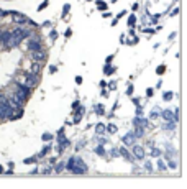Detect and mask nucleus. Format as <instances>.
Here are the masks:
<instances>
[{
    "instance_id": "obj_1",
    "label": "nucleus",
    "mask_w": 187,
    "mask_h": 189,
    "mask_svg": "<svg viewBox=\"0 0 187 189\" xmlns=\"http://www.w3.org/2000/svg\"><path fill=\"white\" fill-rule=\"evenodd\" d=\"M66 168L69 171L76 173V174H82V173H87V166H85V163L82 161L80 158H71L69 161L66 163Z\"/></svg>"
},
{
    "instance_id": "obj_2",
    "label": "nucleus",
    "mask_w": 187,
    "mask_h": 189,
    "mask_svg": "<svg viewBox=\"0 0 187 189\" xmlns=\"http://www.w3.org/2000/svg\"><path fill=\"white\" fill-rule=\"evenodd\" d=\"M13 108L10 107L7 97H0V119H10L13 115Z\"/></svg>"
},
{
    "instance_id": "obj_34",
    "label": "nucleus",
    "mask_w": 187,
    "mask_h": 189,
    "mask_svg": "<svg viewBox=\"0 0 187 189\" xmlns=\"http://www.w3.org/2000/svg\"><path fill=\"white\" fill-rule=\"evenodd\" d=\"M46 5H48V3H46V2H44V3H41V5H39V7H38V10H43V9H46Z\"/></svg>"
},
{
    "instance_id": "obj_36",
    "label": "nucleus",
    "mask_w": 187,
    "mask_h": 189,
    "mask_svg": "<svg viewBox=\"0 0 187 189\" xmlns=\"http://www.w3.org/2000/svg\"><path fill=\"white\" fill-rule=\"evenodd\" d=\"M71 35H72V31H71V30H67L66 33H64V36H66V38H69V36H71Z\"/></svg>"
},
{
    "instance_id": "obj_28",
    "label": "nucleus",
    "mask_w": 187,
    "mask_h": 189,
    "mask_svg": "<svg viewBox=\"0 0 187 189\" xmlns=\"http://www.w3.org/2000/svg\"><path fill=\"white\" fill-rule=\"evenodd\" d=\"M135 22H136V18H135V17H133V15H131V17L128 18V25H133V23H135Z\"/></svg>"
},
{
    "instance_id": "obj_11",
    "label": "nucleus",
    "mask_w": 187,
    "mask_h": 189,
    "mask_svg": "<svg viewBox=\"0 0 187 189\" xmlns=\"http://www.w3.org/2000/svg\"><path fill=\"white\" fill-rule=\"evenodd\" d=\"M123 143H127V145H133V143H135V135H133V133L125 135V136H123Z\"/></svg>"
},
{
    "instance_id": "obj_41",
    "label": "nucleus",
    "mask_w": 187,
    "mask_h": 189,
    "mask_svg": "<svg viewBox=\"0 0 187 189\" xmlns=\"http://www.w3.org/2000/svg\"><path fill=\"white\" fill-rule=\"evenodd\" d=\"M0 173H3V166H2V164H0Z\"/></svg>"
},
{
    "instance_id": "obj_25",
    "label": "nucleus",
    "mask_w": 187,
    "mask_h": 189,
    "mask_svg": "<svg viewBox=\"0 0 187 189\" xmlns=\"http://www.w3.org/2000/svg\"><path fill=\"white\" fill-rule=\"evenodd\" d=\"M164 71H166V66H159V67L156 69V72H158V74H162Z\"/></svg>"
},
{
    "instance_id": "obj_15",
    "label": "nucleus",
    "mask_w": 187,
    "mask_h": 189,
    "mask_svg": "<svg viewBox=\"0 0 187 189\" xmlns=\"http://www.w3.org/2000/svg\"><path fill=\"white\" fill-rule=\"evenodd\" d=\"M104 72H105V74H113V72H115V67L110 66V64H107V66H105V69H104Z\"/></svg>"
},
{
    "instance_id": "obj_13",
    "label": "nucleus",
    "mask_w": 187,
    "mask_h": 189,
    "mask_svg": "<svg viewBox=\"0 0 187 189\" xmlns=\"http://www.w3.org/2000/svg\"><path fill=\"white\" fill-rule=\"evenodd\" d=\"M120 155L123 156V158H127V160H131V153H130L127 148H123V146L120 148Z\"/></svg>"
},
{
    "instance_id": "obj_22",
    "label": "nucleus",
    "mask_w": 187,
    "mask_h": 189,
    "mask_svg": "<svg viewBox=\"0 0 187 189\" xmlns=\"http://www.w3.org/2000/svg\"><path fill=\"white\" fill-rule=\"evenodd\" d=\"M172 99V92H164V100H171Z\"/></svg>"
},
{
    "instance_id": "obj_17",
    "label": "nucleus",
    "mask_w": 187,
    "mask_h": 189,
    "mask_svg": "<svg viewBox=\"0 0 187 189\" xmlns=\"http://www.w3.org/2000/svg\"><path fill=\"white\" fill-rule=\"evenodd\" d=\"M143 132H144V130H143V127H136V133H133V135H136L138 138H141V136L144 135Z\"/></svg>"
},
{
    "instance_id": "obj_32",
    "label": "nucleus",
    "mask_w": 187,
    "mask_h": 189,
    "mask_svg": "<svg viewBox=\"0 0 187 189\" xmlns=\"http://www.w3.org/2000/svg\"><path fill=\"white\" fill-rule=\"evenodd\" d=\"M146 95H148V97H151V95H153V89H151V87L146 89Z\"/></svg>"
},
{
    "instance_id": "obj_39",
    "label": "nucleus",
    "mask_w": 187,
    "mask_h": 189,
    "mask_svg": "<svg viewBox=\"0 0 187 189\" xmlns=\"http://www.w3.org/2000/svg\"><path fill=\"white\" fill-rule=\"evenodd\" d=\"M112 59H113V56H108V58H107V64H110Z\"/></svg>"
},
{
    "instance_id": "obj_3",
    "label": "nucleus",
    "mask_w": 187,
    "mask_h": 189,
    "mask_svg": "<svg viewBox=\"0 0 187 189\" xmlns=\"http://www.w3.org/2000/svg\"><path fill=\"white\" fill-rule=\"evenodd\" d=\"M15 89H17V92L20 95H23L25 99H28L31 95V87L25 86V84H20V82H15Z\"/></svg>"
},
{
    "instance_id": "obj_18",
    "label": "nucleus",
    "mask_w": 187,
    "mask_h": 189,
    "mask_svg": "<svg viewBox=\"0 0 187 189\" xmlns=\"http://www.w3.org/2000/svg\"><path fill=\"white\" fill-rule=\"evenodd\" d=\"M23 163H25V164H33V163H36V156H31V158L23 160Z\"/></svg>"
},
{
    "instance_id": "obj_33",
    "label": "nucleus",
    "mask_w": 187,
    "mask_h": 189,
    "mask_svg": "<svg viewBox=\"0 0 187 189\" xmlns=\"http://www.w3.org/2000/svg\"><path fill=\"white\" fill-rule=\"evenodd\" d=\"M179 13V9H176V10H172L171 12V17H176V15Z\"/></svg>"
},
{
    "instance_id": "obj_6",
    "label": "nucleus",
    "mask_w": 187,
    "mask_h": 189,
    "mask_svg": "<svg viewBox=\"0 0 187 189\" xmlns=\"http://www.w3.org/2000/svg\"><path fill=\"white\" fill-rule=\"evenodd\" d=\"M36 84H38V76L36 74H28L26 76V79H25V86H28V87H35Z\"/></svg>"
},
{
    "instance_id": "obj_10",
    "label": "nucleus",
    "mask_w": 187,
    "mask_h": 189,
    "mask_svg": "<svg viewBox=\"0 0 187 189\" xmlns=\"http://www.w3.org/2000/svg\"><path fill=\"white\" fill-rule=\"evenodd\" d=\"M10 40V31H0V45H7Z\"/></svg>"
},
{
    "instance_id": "obj_21",
    "label": "nucleus",
    "mask_w": 187,
    "mask_h": 189,
    "mask_svg": "<svg viewBox=\"0 0 187 189\" xmlns=\"http://www.w3.org/2000/svg\"><path fill=\"white\" fill-rule=\"evenodd\" d=\"M95 153L97 155H105V150H104L102 146H99V148H95Z\"/></svg>"
},
{
    "instance_id": "obj_7",
    "label": "nucleus",
    "mask_w": 187,
    "mask_h": 189,
    "mask_svg": "<svg viewBox=\"0 0 187 189\" xmlns=\"http://www.w3.org/2000/svg\"><path fill=\"white\" fill-rule=\"evenodd\" d=\"M28 50L30 51H39L41 48V41L39 40H33V41H28Z\"/></svg>"
},
{
    "instance_id": "obj_40",
    "label": "nucleus",
    "mask_w": 187,
    "mask_h": 189,
    "mask_svg": "<svg viewBox=\"0 0 187 189\" xmlns=\"http://www.w3.org/2000/svg\"><path fill=\"white\" fill-rule=\"evenodd\" d=\"M77 107H79V102H77V100H76V102L72 104V108H77Z\"/></svg>"
},
{
    "instance_id": "obj_27",
    "label": "nucleus",
    "mask_w": 187,
    "mask_h": 189,
    "mask_svg": "<svg viewBox=\"0 0 187 189\" xmlns=\"http://www.w3.org/2000/svg\"><path fill=\"white\" fill-rule=\"evenodd\" d=\"M49 38H58V31H56V30H53L51 33H49Z\"/></svg>"
},
{
    "instance_id": "obj_9",
    "label": "nucleus",
    "mask_w": 187,
    "mask_h": 189,
    "mask_svg": "<svg viewBox=\"0 0 187 189\" xmlns=\"http://www.w3.org/2000/svg\"><path fill=\"white\" fill-rule=\"evenodd\" d=\"M161 117L164 119V120H168V122H174V120H176V117H174V112H171V110H162L161 112Z\"/></svg>"
},
{
    "instance_id": "obj_31",
    "label": "nucleus",
    "mask_w": 187,
    "mask_h": 189,
    "mask_svg": "<svg viewBox=\"0 0 187 189\" xmlns=\"http://www.w3.org/2000/svg\"><path fill=\"white\" fill-rule=\"evenodd\" d=\"M56 71H58V67H56V66H49V72H51V74H54Z\"/></svg>"
},
{
    "instance_id": "obj_12",
    "label": "nucleus",
    "mask_w": 187,
    "mask_h": 189,
    "mask_svg": "<svg viewBox=\"0 0 187 189\" xmlns=\"http://www.w3.org/2000/svg\"><path fill=\"white\" fill-rule=\"evenodd\" d=\"M39 69H41V63H35V61H33V64H31V74H36V76H38Z\"/></svg>"
},
{
    "instance_id": "obj_8",
    "label": "nucleus",
    "mask_w": 187,
    "mask_h": 189,
    "mask_svg": "<svg viewBox=\"0 0 187 189\" xmlns=\"http://www.w3.org/2000/svg\"><path fill=\"white\" fill-rule=\"evenodd\" d=\"M8 97H12V99L15 100V102H18L20 105H23V104L26 102V99L23 97V95H20L18 92H10V94H8Z\"/></svg>"
},
{
    "instance_id": "obj_29",
    "label": "nucleus",
    "mask_w": 187,
    "mask_h": 189,
    "mask_svg": "<svg viewBox=\"0 0 187 189\" xmlns=\"http://www.w3.org/2000/svg\"><path fill=\"white\" fill-rule=\"evenodd\" d=\"M158 168H159V170H164V168H166V166H164V163H162L161 160L158 161Z\"/></svg>"
},
{
    "instance_id": "obj_19",
    "label": "nucleus",
    "mask_w": 187,
    "mask_h": 189,
    "mask_svg": "<svg viewBox=\"0 0 187 189\" xmlns=\"http://www.w3.org/2000/svg\"><path fill=\"white\" fill-rule=\"evenodd\" d=\"M97 5H99V10H105V9H107V3H104L102 0H99V2H97Z\"/></svg>"
},
{
    "instance_id": "obj_24",
    "label": "nucleus",
    "mask_w": 187,
    "mask_h": 189,
    "mask_svg": "<svg viewBox=\"0 0 187 189\" xmlns=\"http://www.w3.org/2000/svg\"><path fill=\"white\" fill-rule=\"evenodd\" d=\"M49 150H51V146H46V148H43V150H41V153H39V156H44V155H46Z\"/></svg>"
},
{
    "instance_id": "obj_14",
    "label": "nucleus",
    "mask_w": 187,
    "mask_h": 189,
    "mask_svg": "<svg viewBox=\"0 0 187 189\" xmlns=\"http://www.w3.org/2000/svg\"><path fill=\"white\" fill-rule=\"evenodd\" d=\"M95 133H99V135L105 133V125H104V123H97V125H95Z\"/></svg>"
},
{
    "instance_id": "obj_16",
    "label": "nucleus",
    "mask_w": 187,
    "mask_h": 189,
    "mask_svg": "<svg viewBox=\"0 0 187 189\" xmlns=\"http://www.w3.org/2000/svg\"><path fill=\"white\" fill-rule=\"evenodd\" d=\"M93 110H95V114H97V115H104V105H102V104L95 105V108H93Z\"/></svg>"
},
{
    "instance_id": "obj_30",
    "label": "nucleus",
    "mask_w": 187,
    "mask_h": 189,
    "mask_svg": "<svg viewBox=\"0 0 187 189\" xmlns=\"http://www.w3.org/2000/svg\"><path fill=\"white\" fill-rule=\"evenodd\" d=\"M69 9H71V7H69V5H67V3H66V5H64V9H63V13H64V15H66V13H67V12H69Z\"/></svg>"
},
{
    "instance_id": "obj_35",
    "label": "nucleus",
    "mask_w": 187,
    "mask_h": 189,
    "mask_svg": "<svg viewBox=\"0 0 187 189\" xmlns=\"http://www.w3.org/2000/svg\"><path fill=\"white\" fill-rule=\"evenodd\" d=\"M76 82H77V84H82V77H80V76H77V77H76Z\"/></svg>"
},
{
    "instance_id": "obj_38",
    "label": "nucleus",
    "mask_w": 187,
    "mask_h": 189,
    "mask_svg": "<svg viewBox=\"0 0 187 189\" xmlns=\"http://www.w3.org/2000/svg\"><path fill=\"white\" fill-rule=\"evenodd\" d=\"M123 15H127V12H125V10H123V12H120V13H118V18H121Z\"/></svg>"
},
{
    "instance_id": "obj_23",
    "label": "nucleus",
    "mask_w": 187,
    "mask_h": 189,
    "mask_svg": "<svg viewBox=\"0 0 187 189\" xmlns=\"http://www.w3.org/2000/svg\"><path fill=\"white\" fill-rule=\"evenodd\" d=\"M105 130L113 132V133H115V132H117V127H115V125H108V127H105Z\"/></svg>"
},
{
    "instance_id": "obj_4",
    "label": "nucleus",
    "mask_w": 187,
    "mask_h": 189,
    "mask_svg": "<svg viewBox=\"0 0 187 189\" xmlns=\"http://www.w3.org/2000/svg\"><path fill=\"white\" fill-rule=\"evenodd\" d=\"M131 153L138 160H143L144 158V150H143V146H140V145H135V143L131 145Z\"/></svg>"
},
{
    "instance_id": "obj_5",
    "label": "nucleus",
    "mask_w": 187,
    "mask_h": 189,
    "mask_svg": "<svg viewBox=\"0 0 187 189\" xmlns=\"http://www.w3.org/2000/svg\"><path fill=\"white\" fill-rule=\"evenodd\" d=\"M31 58H33V61H35V63H43L44 59H46V53H44L43 50H39V51H33Z\"/></svg>"
},
{
    "instance_id": "obj_26",
    "label": "nucleus",
    "mask_w": 187,
    "mask_h": 189,
    "mask_svg": "<svg viewBox=\"0 0 187 189\" xmlns=\"http://www.w3.org/2000/svg\"><path fill=\"white\" fill-rule=\"evenodd\" d=\"M63 168H64V163H59L58 166H56V173H59V171H63Z\"/></svg>"
},
{
    "instance_id": "obj_20",
    "label": "nucleus",
    "mask_w": 187,
    "mask_h": 189,
    "mask_svg": "<svg viewBox=\"0 0 187 189\" xmlns=\"http://www.w3.org/2000/svg\"><path fill=\"white\" fill-rule=\"evenodd\" d=\"M41 138L44 140V142H49V140H53V135H51V133H44Z\"/></svg>"
},
{
    "instance_id": "obj_37",
    "label": "nucleus",
    "mask_w": 187,
    "mask_h": 189,
    "mask_svg": "<svg viewBox=\"0 0 187 189\" xmlns=\"http://www.w3.org/2000/svg\"><path fill=\"white\" fill-rule=\"evenodd\" d=\"M176 166H177V164L174 163V161H169V168H176Z\"/></svg>"
}]
</instances>
